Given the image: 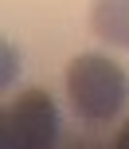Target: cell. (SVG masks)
<instances>
[{
    "instance_id": "obj_1",
    "label": "cell",
    "mask_w": 129,
    "mask_h": 149,
    "mask_svg": "<svg viewBox=\"0 0 129 149\" xmlns=\"http://www.w3.org/2000/svg\"><path fill=\"white\" fill-rule=\"evenodd\" d=\"M67 98L75 114L90 126L114 122L129 106V74L102 51H82L67 67Z\"/></svg>"
},
{
    "instance_id": "obj_2",
    "label": "cell",
    "mask_w": 129,
    "mask_h": 149,
    "mask_svg": "<svg viewBox=\"0 0 129 149\" xmlns=\"http://www.w3.org/2000/svg\"><path fill=\"white\" fill-rule=\"evenodd\" d=\"M59 141V106L43 90H28L4 106L0 145L4 149H51Z\"/></svg>"
},
{
    "instance_id": "obj_3",
    "label": "cell",
    "mask_w": 129,
    "mask_h": 149,
    "mask_svg": "<svg viewBox=\"0 0 129 149\" xmlns=\"http://www.w3.org/2000/svg\"><path fill=\"white\" fill-rule=\"evenodd\" d=\"M90 28L110 47L129 51V0H94L90 4Z\"/></svg>"
},
{
    "instance_id": "obj_4",
    "label": "cell",
    "mask_w": 129,
    "mask_h": 149,
    "mask_svg": "<svg viewBox=\"0 0 129 149\" xmlns=\"http://www.w3.org/2000/svg\"><path fill=\"white\" fill-rule=\"evenodd\" d=\"M20 71V55H16V47L12 43H4V86L12 82V74Z\"/></svg>"
},
{
    "instance_id": "obj_5",
    "label": "cell",
    "mask_w": 129,
    "mask_h": 149,
    "mask_svg": "<svg viewBox=\"0 0 129 149\" xmlns=\"http://www.w3.org/2000/svg\"><path fill=\"white\" fill-rule=\"evenodd\" d=\"M117 149H129V126L121 130V134H117Z\"/></svg>"
}]
</instances>
